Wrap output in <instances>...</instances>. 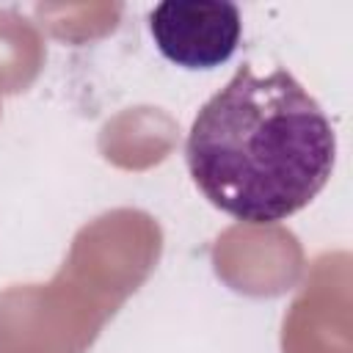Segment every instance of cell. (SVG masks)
<instances>
[{"mask_svg":"<svg viewBox=\"0 0 353 353\" xmlns=\"http://www.w3.org/2000/svg\"><path fill=\"white\" fill-rule=\"evenodd\" d=\"M336 135L320 102L287 72L243 63L196 113L185 163L221 212L279 223L301 212L331 179Z\"/></svg>","mask_w":353,"mask_h":353,"instance_id":"obj_1","label":"cell"},{"mask_svg":"<svg viewBox=\"0 0 353 353\" xmlns=\"http://www.w3.org/2000/svg\"><path fill=\"white\" fill-rule=\"evenodd\" d=\"M149 33L163 58L182 69H215L226 63L243 33L240 8L226 0L157 3L149 14Z\"/></svg>","mask_w":353,"mask_h":353,"instance_id":"obj_2","label":"cell"}]
</instances>
